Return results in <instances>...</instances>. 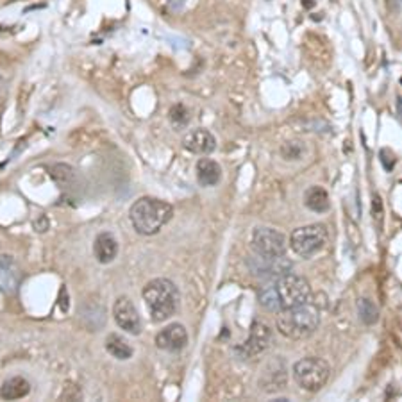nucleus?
Wrapping results in <instances>:
<instances>
[{
  "instance_id": "obj_15",
  "label": "nucleus",
  "mask_w": 402,
  "mask_h": 402,
  "mask_svg": "<svg viewBox=\"0 0 402 402\" xmlns=\"http://www.w3.org/2000/svg\"><path fill=\"white\" fill-rule=\"evenodd\" d=\"M222 179V168L213 159L202 158L197 161V180H199L200 186H206V188H213L220 183Z\"/></svg>"
},
{
  "instance_id": "obj_3",
  "label": "nucleus",
  "mask_w": 402,
  "mask_h": 402,
  "mask_svg": "<svg viewBox=\"0 0 402 402\" xmlns=\"http://www.w3.org/2000/svg\"><path fill=\"white\" fill-rule=\"evenodd\" d=\"M320 323L318 308L311 302H302V304L286 308L277 313L275 326L282 336L289 340H304L316 331Z\"/></svg>"
},
{
  "instance_id": "obj_13",
  "label": "nucleus",
  "mask_w": 402,
  "mask_h": 402,
  "mask_svg": "<svg viewBox=\"0 0 402 402\" xmlns=\"http://www.w3.org/2000/svg\"><path fill=\"white\" fill-rule=\"evenodd\" d=\"M20 281V268L13 255H0V289L2 292H13Z\"/></svg>"
},
{
  "instance_id": "obj_7",
  "label": "nucleus",
  "mask_w": 402,
  "mask_h": 402,
  "mask_svg": "<svg viewBox=\"0 0 402 402\" xmlns=\"http://www.w3.org/2000/svg\"><path fill=\"white\" fill-rule=\"evenodd\" d=\"M252 247L255 254L260 255H282L286 254V241L285 234L279 233L277 229L272 227H255L252 233Z\"/></svg>"
},
{
  "instance_id": "obj_23",
  "label": "nucleus",
  "mask_w": 402,
  "mask_h": 402,
  "mask_svg": "<svg viewBox=\"0 0 402 402\" xmlns=\"http://www.w3.org/2000/svg\"><path fill=\"white\" fill-rule=\"evenodd\" d=\"M379 158H381V163H383V166H384V170H386V172H391V170L395 168V165H397V158H395V154H394V151H391V149H381Z\"/></svg>"
},
{
  "instance_id": "obj_16",
  "label": "nucleus",
  "mask_w": 402,
  "mask_h": 402,
  "mask_svg": "<svg viewBox=\"0 0 402 402\" xmlns=\"http://www.w3.org/2000/svg\"><path fill=\"white\" fill-rule=\"evenodd\" d=\"M30 391V383L23 377L16 376L11 377V379L6 381L0 388V397L4 398V401H18V398L27 397Z\"/></svg>"
},
{
  "instance_id": "obj_4",
  "label": "nucleus",
  "mask_w": 402,
  "mask_h": 402,
  "mask_svg": "<svg viewBox=\"0 0 402 402\" xmlns=\"http://www.w3.org/2000/svg\"><path fill=\"white\" fill-rule=\"evenodd\" d=\"M142 297L147 304L154 322H165L179 308V289L172 281L165 277L152 279L145 285L142 292Z\"/></svg>"
},
{
  "instance_id": "obj_12",
  "label": "nucleus",
  "mask_w": 402,
  "mask_h": 402,
  "mask_svg": "<svg viewBox=\"0 0 402 402\" xmlns=\"http://www.w3.org/2000/svg\"><path fill=\"white\" fill-rule=\"evenodd\" d=\"M183 147L192 152V154L206 156L217 149V138L207 129H195V131H190L185 136Z\"/></svg>"
},
{
  "instance_id": "obj_18",
  "label": "nucleus",
  "mask_w": 402,
  "mask_h": 402,
  "mask_svg": "<svg viewBox=\"0 0 402 402\" xmlns=\"http://www.w3.org/2000/svg\"><path fill=\"white\" fill-rule=\"evenodd\" d=\"M105 350L120 361L129 360V357L132 356V347L129 345L124 336L117 335V333H111V335L105 338Z\"/></svg>"
},
{
  "instance_id": "obj_21",
  "label": "nucleus",
  "mask_w": 402,
  "mask_h": 402,
  "mask_svg": "<svg viewBox=\"0 0 402 402\" xmlns=\"http://www.w3.org/2000/svg\"><path fill=\"white\" fill-rule=\"evenodd\" d=\"M170 122L176 125L177 129H183L190 124V111L185 104H176L170 108Z\"/></svg>"
},
{
  "instance_id": "obj_6",
  "label": "nucleus",
  "mask_w": 402,
  "mask_h": 402,
  "mask_svg": "<svg viewBox=\"0 0 402 402\" xmlns=\"http://www.w3.org/2000/svg\"><path fill=\"white\" fill-rule=\"evenodd\" d=\"M327 227L323 224H311V226L299 227L289 236V247L301 258H311L318 254L327 243Z\"/></svg>"
},
{
  "instance_id": "obj_11",
  "label": "nucleus",
  "mask_w": 402,
  "mask_h": 402,
  "mask_svg": "<svg viewBox=\"0 0 402 402\" xmlns=\"http://www.w3.org/2000/svg\"><path fill=\"white\" fill-rule=\"evenodd\" d=\"M188 345V331L183 323H170L156 335V347L166 352H179Z\"/></svg>"
},
{
  "instance_id": "obj_14",
  "label": "nucleus",
  "mask_w": 402,
  "mask_h": 402,
  "mask_svg": "<svg viewBox=\"0 0 402 402\" xmlns=\"http://www.w3.org/2000/svg\"><path fill=\"white\" fill-rule=\"evenodd\" d=\"M93 254L98 263H111L118 254V241L111 233L98 234L93 243Z\"/></svg>"
},
{
  "instance_id": "obj_20",
  "label": "nucleus",
  "mask_w": 402,
  "mask_h": 402,
  "mask_svg": "<svg viewBox=\"0 0 402 402\" xmlns=\"http://www.w3.org/2000/svg\"><path fill=\"white\" fill-rule=\"evenodd\" d=\"M49 173H50V177L56 180L57 185L67 186V185H70L71 179H74V176H76V170L71 168L70 165H64V163H61V165L50 166Z\"/></svg>"
},
{
  "instance_id": "obj_17",
  "label": "nucleus",
  "mask_w": 402,
  "mask_h": 402,
  "mask_svg": "<svg viewBox=\"0 0 402 402\" xmlns=\"http://www.w3.org/2000/svg\"><path fill=\"white\" fill-rule=\"evenodd\" d=\"M304 204L313 213H326V211H329V207H331L329 195H327L326 190L320 188V186H311V188L304 193Z\"/></svg>"
},
{
  "instance_id": "obj_2",
  "label": "nucleus",
  "mask_w": 402,
  "mask_h": 402,
  "mask_svg": "<svg viewBox=\"0 0 402 402\" xmlns=\"http://www.w3.org/2000/svg\"><path fill=\"white\" fill-rule=\"evenodd\" d=\"M173 207L156 197H142L129 209V218L134 231L143 236L159 233L172 220Z\"/></svg>"
},
{
  "instance_id": "obj_22",
  "label": "nucleus",
  "mask_w": 402,
  "mask_h": 402,
  "mask_svg": "<svg viewBox=\"0 0 402 402\" xmlns=\"http://www.w3.org/2000/svg\"><path fill=\"white\" fill-rule=\"evenodd\" d=\"M304 151L306 149L301 142H286L281 147V156L285 159H289V161H297L302 158Z\"/></svg>"
},
{
  "instance_id": "obj_10",
  "label": "nucleus",
  "mask_w": 402,
  "mask_h": 402,
  "mask_svg": "<svg viewBox=\"0 0 402 402\" xmlns=\"http://www.w3.org/2000/svg\"><path fill=\"white\" fill-rule=\"evenodd\" d=\"M113 318L122 331L129 333V335H139L142 333V318H139L138 309H136L134 302L129 297H125V295L115 301Z\"/></svg>"
},
{
  "instance_id": "obj_24",
  "label": "nucleus",
  "mask_w": 402,
  "mask_h": 402,
  "mask_svg": "<svg viewBox=\"0 0 402 402\" xmlns=\"http://www.w3.org/2000/svg\"><path fill=\"white\" fill-rule=\"evenodd\" d=\"M386 6L391 13H395V15H397L398 9H401V0H388Z\"/></svg>"
},
{
  "instance_id": "obj_19",
  "label": "nucleus",
  "mask_w": 402,
  "mask_h": 402,
  "mask_svg": "<svg viewBox=\"0 0 402 402\" xmlns=\"http://www.w3.org/2000/svg\"><path fill=\"white\" fill-rule=\"evenodd\" d=\"M357 313H360L361 322L367 323V326H372L379 320V309L369 299H360L357 301Z\"/></svg>"
},
{
  "instance_id": "obj_8",
  "label": "nucleus",
  "mask_w": 402,
  "mask_h": 402,
  "mask_svg": "<svg viewBox=\"0 0 402 402\" xmlns=\"http://www.w3.org/2000/svg\"><path fill=\"white\" fill-rule=\"evenodd\" d=\"M272 340V331L270 327L263 322H254L251 326V333H248V338L245 340L241 345H238L236 354L241 360H252V357L260 356L265 350L268 349Z\"/></svg>"
},
{
  "instance_id": "obj_1",
  "label": "nucleus",
  "mask_w": 402,
  "mask_h": 402,
  "mask_svg": "<svg viewBox=\"0 0 402 402\" xmlns=\"http://www.w3.org/2000/svg\"><path fill=\"white\" fill-rule=\"evenodd\" d=\"M309 297H311V286L308 279L289 272L281 277H275L274 282L263 286L260 292L261 306L275 313L308 302Z\"/></svg>"
},
{
  "instance_id": "obj_5",
  "label": "nucleus",
  "mask_w": 402,
  "mask_h": 402,
  "mask_svg": "<svg viewBox=\"0 0 402 402\" xmlns=\"http://www.w3.org/2000/svg\"><path fill=\"white\" fill-rule=\"evenodd\" d=\"M331 369L320 357H302L294 364V379L302 390L315 391L322 390L326 386L327 379H329Z\"/></svg>"
},
{
  "instance_id": "obj_9",
  "label": "nucleus",
  "mask_w": 402,
  "mask_h": 402,
  "mask_svg": "<svg viewBox=\"0 0 402 402\" xmlns=\"http://www.w3.org/2000/svg\"><path fill=\"white\" fill-rule=\"evenodd\" d=\"M252 274L260 275V277H281L292 270V261L282 255H260L255 254L254 258L248 260Z\"/></svg>"
}]
</instances>
